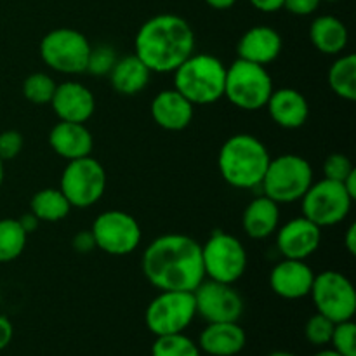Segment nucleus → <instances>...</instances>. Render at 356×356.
Masks as SVG:
<instances>
[{"mask_svg": "<svg viewBox=\"0 0 356 356\" xmlns=\"http://www.w3.org/2000/svg\"><path fill=\"white\" fill-rule=\"evenodd\" d=\"M309 296L316 313L334 323L353 320L356 313V291L350 278L341 271L327 270L315 275Z\"/></svg>", "mask_w": 356, "mask_h": 356, "instance_id": "f8f14e48", "label": "nucleus"}, {"mask_svg": "<svg viewBox=\"0 0 356 356\" xmlns=\"http://www.w3.org/2000/svg\"><path fill=\"white\" fill-rule=\"evenodd\" d=\"M28 233L17 219H0V263H10L23 254Z\"/></svg>", "mask_w": 356, "mask_h": 356, "instance_id": "cd10ccee", "label": "nucleus"}, {"mask_svg": "<svg viewBox=\"0 0 356 356\" xmlns=\"http://www.w3.org/2000/svg\"><path fill=\"white\" fill-rule=\"evenodd\" d=\"M329 344L337 355L356 356V325L353 320L336 323Z\"/></svg>", "mask_w": 356, "mask_h": 356, "instance_id": "7c9ffc66", "label": "nucleus"}, {"mask_svg": "<svg viewBox=\"0 0 356 356\" xmlns=\"http://www.w3.org/2000/svg\"><path fill=\"white\" fill-rule=\"evenodd\" d=\"M273 90V79L266 66L240 58L232 66H226L225 97L238 110H261L266 106Z\"/></svg>", "mask_w": 356, "mask_h": 356, "instance_id": "39448f33", "label": "nucleus"}, {"mask_svg": "<svg viewBox=\"0 0 356 356\" xmlns=\"http://www.w3.org/2000/svg\"><path fill=\"white\" fill-rule=\"evenodd\" d=\"M14 337V327L7 316L0 315V351L6 350Z\"/></svg>", "mask_w": 356, "mask_h": 356, "instance_id": "4c0bfd02", "label": "nucleus"}, {"mask_svg": "<svg viewBox=\"0 0 356 356\" xmlns=\"http://www.w3.org/2000/svg\"><path fill=\"white\" fill-rule=\"evenodd\" d=\"M249 2L254 9L270 14V13H277V10L284 9L285 0H249Z\"/></svg>", "mask_w": 356, "mask_h": 356, "instance_id": "58836bf2", "label": "nucleus"}, {"mask_svg": "<svg viewBox=\"0 0 356 356\" xmlns=\"http://www.w3.org/2000/svg\"><path fill=\"white\" fill-rule=\"evenodd\" d=\"M205 278L222 284H235L245 275L247 250L236 236L216 229L202 245Z\"/></svg>", "mask_w": 356, "mask_h": 356, "instance_id": "0eeeda50", "label": "nucleus"}, {"mask_svg": "<svg viewBox=\"0 0 356 356\" xmlns=\"http://www.w3.org/2000/svg\"><path fill=\"white\" fill-rule=\"evenodd\" d=\"M334 325H336V323H334L332 320L320 315V313H315V315L309 316L308 322H306V341H308L309 344H313V346H327V344L330 343V337H332Z\"/></svg>", "mask_w": 356, "mask_h": 356, "instance_id": "473e14b6", "label": "nucleus"}, {"mask_svg": "<svg viewBox=\"0 0 356 356\" xmlns=\"http://www.w3.org/2000/svg\"><path fill=\"white\" fill-rule=\"evenodd\" d=\"M322 0H285L284 9L294 16H309L320 7Z\"/></svg>", "mask_w": 356, "mask_h": 356, "instance_id": "c9c22d12", "label": "nucleus"}, {"mask_svg": "<svg viewBox=\"0 0 356 356\" xmlns=\"http://www.w3.org/2000/svg\"><path fill=\"white\" fill-rule=\"evenodd\" d=\"M59 190L72 209H89L97 204L106 191V170L90 155L70 160L61 174Z\"/></svg>", "mask_w": 356, "mask_h": 356, "instance_id": "1a4fd4ad", "label": "nucleus"}, {"mask_svg": "<svg viewBox=\"0 0 356 356\" xmlns=\"http://www.w3.org/2000/svg\"><path fill=\"white\" fill-rule=\"evenodd\" d=\"M197 316L207 323L238 322L243 313V299L232 284L205 278L193 291Z\"/></svg>", "mask_w": 356, "mask_h": 356, "instance_id": "4468645a", "label": "nucleus"}, {"mask_svg": "<svg viewBox=\"0 0 356 356\" xmlns=\"http://www.w3.org/2000/svg\"><path fill=\"white\" fill-rule=\"evenodd\" d=\"M197 344L209 356H236L245 348L247 336L238 322L207 323Z\"/></svg>", "mask_w": 356, "mask_h": 356, "instance_id": "412c9836", "label": "nucleus"}, {"mask_svg": "<svg viewBox=\"0 0 356 356\" xmlns=\"http://www.w3.org/2000/svg\"><path fill=\"white\" fill-rule=\"evenodd\" d=\"M152 79L148 66L136 54L118 58L110 72V82L115 92L122 96H136L146 89Z\"/></svg>", "mask_w": 356, "mask_h": 356, "instance_id": "b1692460", "label": "nucleus"}, {"mask_svg": "<svg viewBox=\"0 0 356 356\" xmlns=\"http://www.w3.org/2000/svg\"><path fill=\"white\" fill-rule=\"evenodd\" d=\"M70 211L72 205L59 188H44L31 197L30 212L37 216L40 222L61 221L70 214Z\"/></svg>", "mask_w": 356, "mask_h": 356, "instance_id": "a878e982", "label": "nucleus"}, {"mask_svg": "<svg viewBox=\"0 0 356 356\" xmlns=\"http://www.w3.org/2000/svg\"><path fill=\"white\" fill-rule=\"evenodd\" d=\"M312 184V163L302 156L287 153L270 160L259 186L263 195L280 205L299 202Z\"/></svg>", "mask_w": 356, "mask_h": 356, "instance_id": "423d86ee", "label": "nucleus"}, {"mask_svg": "<svg viewBox=\"0 0 356 356\" xmlns=\"http://www.w3.org/2000/svg\"><path fill=\"white\" fill-rule=\"evenodd\" d=\"M280 225V205L266 195L249 202L242 216V228L254 240L270 238Z\"/></svg>", "mask_w": 356, "mask_h": 356, "instance_id": "5701e85b", "label": "nucleus"}, {"mask_svg": "<svg viewBox=\"0 0 356 356\" xmlns=\"http://www.w3.org/2000/svg\"><path fill=\"white\" fill-rule=\"evenodd\" d=\"M3 183V160L0 159V186H2Z\"/></svg>", "mask_w": 356, "mask_h": 356, "instance_id": "49530a36", "label": "nucleus"}, {"mask_svg": "<svg viewBox=\"0 0 356 356\" xmlns=\"http://www.w3.org/2000/svg\"><path fill=\"white\" fill-rule=\"evenodd\" d=\"M344 245H346L348 252H350L351 256H355L356 254V225L355 222H351L350 228L346 229V235H344Z\"/></svg>", "mask_w": 356, "mask_h": 356, "instance_id": "a19ab883", "label": "nucleus"}, {"mask_svg": "<svg viewBox=\"0 0 356 356\" xmlns=\"http://www.w3.org/2000/svg\"><path fill=\"white\" fill-rule=\"evenodd\" d=\"M209 7L216 10H226L236 3V0H204Z\"/></svg>", "mask_w": 356, "mask_h": 356, "instance_id": "79ce46f5", "label": "nucleus"}, {"mask_svg": "<svg viewBox=\"0 0 356 356\" xmlns=\"http://www.w3.org/2000/svg\"><path fill=\"white\" fill-rule=\"evenodd\" d=\"M117 59V51L111 45H97V47L90 49L86 72L94 76L110 75L111 68L115 66Z\"/></svg>", "mask_w": 356, "mask_h": 356, "instance_id": "2f4dec72", "label": "nucleus"}, {"mask_svg": "<svg viewBox=\"0 0 356 356\" xmlns=\"http://www.w3.org/2000/svg\"><path fill=\"white\" fill-rule=\"evenodd\" d=\"M49 145L56 155L70 162V160L89 156L92 152L94 139L86 124L59 120L49 132Z\"/></svg>", "mask_w": 356, "mask_h": 356, "instance_id": "4be33fe9", "label": "nucleus"}, {"mask_svg": "<svg viewBox=\"0 0 356 356\" xmlns=\"http://www.w3.org/2000/svg\"><path fill=\"white\" fill-rule=\"evenodd\" d=\"M355 170L353 162L343 153H332L323 162V177L330 181H337V183H343Z\"/></svg>", "mask_w": 356, "mask_h": 356, "instance_id": "72a5a7b5", "label": "nucleus"}, {"mask_svg": "<svg viewBox=\"0 0 356 356\" xmlns=\"http://www.w3.org/2000/svg\"><path fill=\"white\" fill-rule=\"evenodd\" d=\"M152 356H202V351L193 339L181 332L156 337L152 346Z\"/></svg>", "mask_w": 356, "mask_h": 356, "instance_id": "c85d7f7f", "label": "nucleus"}, {"mask_svg": "<svg viewBox=\"0 0 356 356\" xmlns=\"http://www.w3.org/2000/svg\"><path fill=\"white\" fill-rule=\"evenodd\" d=\"M197 316L193 292L160 291L145 313V323L155 337L181 334Z\"/></svg>", "mask_w": 356, "mask_h": 356, "instance_id": "9d476101", "label": "nucleus"}, {"mask_svg": "<svg viewBox=\"0 0 356 356\" xmlns=\"http://www.w3.org/2000/svg\"><path fill=\"white\" fill-rule=\"evenodd\" d=\"M268 356H296V355L289 353V351H273V353H270Z\"/></svg>", "mask_w": 356, "mask_h": 356, "instance_id": "a18cd8bd", "label": "nucleus"}, {"mask_svg": "<svg viewBox=\"0 0 356 356\" xmlns=\"http://www.w3.org/2000/svg\"><path fill=\"white\" fill-rule=\"evenodd\" d=\"M313 356H341V355H337L334 350H322V351H318V353H315Z\"/></svg>", "mask_w": 356, "mask_h": 356, "instance_id": "c03bdc74", "label": "nucleus"}, {"mask_svg": "<svg viewBox=\"0 0 356 356\" xmlns=\"http://www.w3.org/2000/svg\"><path fill=\"white\" fill-rule=\"evenodd\" d=\"M327 2H337V0H327Z\"/></svg>", "mask_w": 356, "mask_h": 356, "instance_id": "de8ad7c7", "label": "nucleus"}, {"mask_svg": "<svg viewBox=\"0 0 356 356\" xmlns=\"http://www.w3.org/2000/svg\"><path fill=\"white\" fill-rule=\"evenodd\" d=\"M343 186H344V190L350 193V197L355 200L356 198V170L355 172H351L350 176L343 181Z\"/></svg>", "mask_w": 356, "mask_h": 356, "instance_id": "37998d69", "label": "nucleus"}, {"mask_svg": "<svg viewBox=\"0 0 356 356\" xmlns=\"http://www.w3.org/2000/svg\"><path fill=\"white\" fill-rule=\"evenodd\" d=\"M195 106L176 89L160 90L152 101V117L165 131H183L193 120Z\"/></svg>", "mask_w": 356, "mask_h": 356, "instance_id": "aec40b11", "label": "nucleus"}, {"mask_svg": "<svg viewBox=\"0 0 356 356\" xmlns=\"http://www.w3.org/2000/svg\"><path fill=\"white\" fill-rule=\"evenodd\" d=\"M23 136L17 131H3L0 132V159L6 162V160L16 159L17 155L23 149Z\"/></svg>", "mask_w": 356, "mask_h": 356, "instance_id": "f704fd0d", "label": "nucleus"}, {"mask_svg": "<svg viewBox=\"0 0 356 356\" xmlns=\"http://www.w3.org/2000/svg\"><path fill=\"white\" fill-rule=\"evenodd\" d=\"M271 120L282 129H299L309 117V104L305 94L292 87L275 89L264 106Z\"/></svg>", "mask_w": 356, "mask_h": 356, "instance_id": "6ab92c4d", "label": "nucleus"}, {"mask_svg": "<svg viewBox=\"0 0 356 356\" xmlns=\"http://www.w3.org/2000/svg\"><path fill=\"white\" fill-rule=\"evenodd\" d=\"M90 233L96 249L110 256H127L134 252L143 238V232L134 216L124 211H104L94 219Z\"/></svg>", "mask_w": 356, "mask_h": 356, "instance_id": "ddd939ff", "label": "nucleus"}, {"mask_svg": "<svg viewBox=\"0 0 356 356\" xmlns=\"http://www.w3.org/2000/svg\"><path fill=\"white\" fill-rule=\"evenodd\" d=\"M49 104L59 120L76 124H86L96 111L94 94L79 82H63L56 86L54 96Z\"/></svg>", "mask_w": 356, "mask_h": 356, "instance_id": "f3484780", "label": "nucleus"}, {"mask_svg": "<svg viewBox=\"0 0 356 356\" xmlns=\"http://www.w3.org/2000/svg\"><path fill=\"white\" fill-rule=\"evenodd\" d=\"M329 86L336 96L344 101L356 99V56L339 54L329 68Z\"/></svg>", "mask_w": 356, "mask_h": 356, "instance_id": "bb28decb", "label": "nucleus"}, {"mask_svg": "<svg viewBox=\"0 0 356 356\" xmlns=\"http://www.w3.org/2000/svg\"><path fill=\"white\" fill-rule=\"evenodd\" d=\"M309 40L322 54L339 56L346 49L350 33H348L346 24L339 17L325 14L313 19L309 26Z\"/></svg>", "mask_w": 356, "mask_h": 356, "instance_id": "393cba45", "label": "nucleus"}, {"mask_svg": "<svg viewBox=\"0 0 356 356\" xmlns=\"http://www.w3.org/2000/svg\"><path fill=\"white\" fill-rule=\"evenodd\" d=\"M195 31L177 14H156L141 24L134 54L152 73H174L195 52Z\"/></svg>", "mask_w": 356, "mask_h": 356, "instance_id": "f03ea898", "label": "nucleus"}, {"mask_svg": "<svg viewBox=\"0 0 356 356\" xmlns=\"http://www.w3.org/2000/svg\"><path fill=\"white\" fill-rule=\"evenodd\" d=\"M141 270L159 291L193 292L205 280L202 245L183 233H165L145 249Z\"/></svg>", "mask_w": 356, "mask_h": 356, "instance_id": "f257e3e1", "label": "nucleus"}, {"mask_svg": "<svg viewBox=\"0 0 356 356\" xmlns=\"http://www.w3.org/2000/svg\"><path fill=\"white\" fill-rule=\"evenodd\" d=\"M315 273L306 261L285 259L270 271V287L278 298L296 301L309 296Z\"/></svg>", "mask_w": 356, "mask_h": 356, "instance_id": "dca6fc26", "label": "nucleus"}, {"mask_svg": "<svg viewBox=\"0 0 356 356\" xmlns=\"http://www.w3.org/2000/svg\"><path fill=\"white\" fill-rule=\"evenodd\" d=\"M90 42L73 28H56L40 40V58L51 70L65 75L86 73Z\"/></svg>", "mask_w": 356, "mask_h": 356, "instance_id": "6e6552de", "label": "nucleus"}, {"mask_svg": "<svg viewBox=\"0 0 356 356\" xmlns=\"http://www.w3.org/2000/svg\"><path fill=\"white\" fill-rule=\"evenodd\" d=\"M17 221H19V225L23 226V229L28 233V235H30L31 232H35V229L38 228V225H40V221H38V219H37V216L31 214V212H28V214L21 216V218L17 219Z\"/></svg>", "mask_w": 356, "mask_h": 356, "instance_id": "ea45409f", "label": "nucleus"}, {"mask_svg": "<svg viewBox=\"0 0 356 356\" xmlns=\"http://www.w3.org/2000/svg\"><path fill=\"white\" fill-rule=\"evenodd\" d=\"M302 216L315 222L318 228L336 226L348 218L353 205V198L344 190L343 183L330 179L313 181L301 200Z\"/></svg>", "mask_w": 356, "mask_h": 356, "instance_id": "9b49d317", "label": "nucleus"}, {"mask_svg": "<svg viewBox=\"0 0 356 356\" xmlns=\"http://www.w3.org/2000/svg\"><path fill=\"white\" fill-rule=\"evenodd\" d=\"M270 160V152L256 136L235 134L222 143L218 155V169L229 186L252 190L263 181Z\"/></svg>", "mask_w": 356, "mask_h": 356, "instance_id": "7ed1b4c3", "label": "nucleus"}, {"mask_svg": "<svg viewBox=\"0 0 356 356\" xmlns=\"http://www.w3.org/2000/svg\"><path fill=\"white\" fill-rule=\"evenodd\" d=\"M226 66L216 56L202 52L191 54L174 72V89L193 106L212 104L225 97Z\"/></svg>", "mask_w": 356, "mask_h": 356, "instance_id": "20e7f679", "label": "nucleus"}, {"mask_svg": "<svg viewBox=\"0 0 356 356\" xmlns=\"http://www.w3.org/2000/svg\"><path fill=\"white\" fill-rule=\"evenodd\" d=\"M58 83L54 82L51 75L47 73H31L26 76L23 82V94L30 103L33 104H49L51 103L52 96Z\"/></svg>", "mask_w": 356, "mask_h": 356, "instance_id": "c756f323", "label": "nucleus"}, {"mask_svg": "<svg viewBox=\"0 0 356 356\" xmlns=\"http://www.w3.org/2000/svg\"><path fill=\"white\" fill-rule=\"evenodd\" d=\"M322 242V228L306 219L294 218L277 229V247L285 259L306 261L318 250Z\"/></svg>", "mask_w": 356, "mask_h": 356, "instance_id": "2eb2a0df", "label": "nucleus"}, {"mask_svg": "<svg viewBox=\"0 0 356 356\" xmlns=\"http://www.w3.org/2000/svg\"><path fill=\"white\" fill-rule=\"evenodd\" d=\"M73 249L76 252H90L92 249H96V243H94V236L90 232H80L73 236Z\"/></svg>", "mask_w": 356, "mask_h": 356, "instance_id": "e433bc0d", "label": "nucleus"}, {"mask_svg": "<svg viewBox=\"0 0 356 356\" xmlns=\"http://www.w3.org/2000/svg\"><path fill=\"white\" fill-rule=\"evenodd\" d=\"M282 47H284V42H282L280 33L275 28L257 24V26L249 28L240 37L236 52L243 61L266 66L280 56Z\"/></svg>", "mask_w": 356, "mask_h": 356, "instance_id": "a211bd4d", "label": "nucleus"}]
</instances>
